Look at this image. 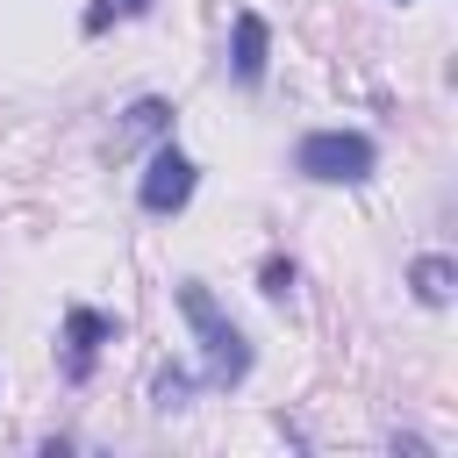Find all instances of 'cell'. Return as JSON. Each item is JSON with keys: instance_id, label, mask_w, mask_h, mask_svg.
I'll return each instance as SVG.
<instances>
[{"instance_id": "6da1fadb", "label": "cell", "mask_w": 458, "mask_h": 458, "mask_svg": "<svg viewBox=\"0 0 458 458\" xmlns=\"http://www.w3.org/2000/svg\"><path fill=\"white\" fill-rule=\"evenodd\" d=\"M179 315L193 322V336H200V358H208L200 386H215V394L243 386V379H250V344H243V329H236V322L215 308V293H208L200 279H179Z\"/></svg>"}, {"instance_id": "7a4b0ae2", "label": "cell", "mask_w": 458, "mask_h": 458, "mask_svg": "<svg viewBox=\"0 0 458 458\" xmlns=\"http://www.w3.org/2000/svg\"><path fill=\"white\" fill-rule=\"evenodd\" d=\"M372 165H379V143L365 129H308L293 143V172L315 186H365Z\"/></svg>"}, {"instance_id": "3957f363", "label": "cell", "mask_w": 458, "mask_h": 458, "mask_svg": "<svg viewBox=\"0 0 458 458\" xmlns=\"http://www.w3.org/2000/svg\"><path fill=\"white\" fill-rule=\"evenodd\" d=\"M193 186H200V165H193L186 150H172V143H157V150H150V165H143V186H136V208H143V215H179V208L193 200Z\"/></svg>"}, {"instance_id": "277c9868", "label": "cell", "mask_w": 458, "mask_h": 458, "mask_svg": "<svg viewBox=\"0 0 458 458\" xmlns=\"http://www.w3.org/2000/svg\"><path fill=\"white\" fill-rule=\"evenodd\" d=\"M114 336H122L114 315L72 308V315H64V379H93V358H100V344H114Z\"/></svg>"}, {"instance_id": "5b68a950", "label": "cell", "mask_w": 458, "mask_h": 458, "mask_svg": "<svg viewBox=\"0 0 458 458\" xmlns=\"http://www.w3.org/2000/svg\"><path fill=\"white\" fill-rule=\"evenodd\" d=\"M265 64H272V29H265V14H236V43H229V72H236V86H265Z\"/></svg>"}, {"instance_id": "8992f818", "label": "cell", "mask_w": 458, "mask_h": 458, "mask_svg": "<svg viewBox=\"0 0 458 458\" xmlns=\"http://www.w3.org/2000/svg\"><path fill=\"white\" fill-rule=\"evenodd\" d=\"M172 129V100L165 93H143L129 114H122V129H114V157H129L136 143H150V136H165Z\"/></svg>"}, {"instance_id": "52a82bcc", "label": "cell", "mask_w": 458, "mask_h": 458, "mask_svg": "<svg viewBox=\"0 0 458 458\" xmlns=\"http://www.w3.org/2000/svg\"><path fill=\"white\" fill-rule=\"evenodd\" d=\"M408 286H415V301H422V308H444V301L458 293V265H451L444 250H422V258L408 265Z\"/></svg>"}, {"instance_id": "ba28073f", "label": "cell", "mask_w": 458, "mask_h": 458, "mask_svg": "<svg viewBox=\"0 0 458 458\" xmlns=\"http://www.w3.org/2000/svg\"><path fill=\"white\" fill-rule=\"evenodd\" d=\"M186 394H193V372H186V365H165V372L150 379V401H157L165 415H172V408H186Z\"/></svg>"}, {"instance_id": "9c48e42d", "label": "cell", "mask_w": 458, "mask_h": 458, "mask_svg": "<svg viewBox=\"0 0 458 458\" xmlns=\"http://www.w3.org/2000/svg\"><path fill=\"white\" fill-rule=\"evenodd\" d=\"M143 7H150V0H93V7H86V21H79V29H86V36H100V29H107V21H129V14H143Z\"/></svg>"}, {"instance_id": "30bf717a", "label": "cell", "mask_w": 458, "mask_h": 458, "mask_svg": "<svg viewBox=\"0 0 458 458\" xmlns=\"http://www.w3.org/2000/svg\"><path fill=\"white\" fill-rule=\"evenodd\" d=\"M258 293H265V301H286V293H293V265H286V258H272V265L258 272Z\"/></svg>"}, {"instance_id": "8fae6325", "label": "cell", "mask_w": 458, "mask_h": 458, "mask_svg": "<svg viewBox=\"0 0 458 458\" xmlns=\"http://www.w3.org/2000/svg\"><path fill=\"white\" fill-rule=\"evenodd\" d=\"M401 7H408V0H401Z\"/></svg>"}]
</instances>
